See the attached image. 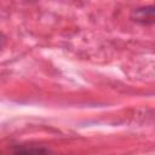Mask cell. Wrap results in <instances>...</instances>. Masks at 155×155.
I'll return each mask as SVG.
<instances>
[{
    "label": "cell",
    "mask_w": 155,
    "mask_h": 155,
    "mask_svg": "<svg viewBox=\"0 0 155 155\" xmlns=\"http://www.w3.org/2000/svg\"><path fill=\"white\" fill-rule=\"evenodd\" d=\"M5 42H6V38H5V35H4V34L0 31V50L4 47Z\"/></svg>",
    "instance_id": "3957f363"
},
{
    "label": "cell",
    "mask_w": 155,
    "mask_h": 155,
    "mask_svg": "<svg viewBox=\"0 0 155 155\" xmlns=\"http://www.w3.org/2000/svg\"><path fill=\"white\" fill-rule=\"evenodd\" d=\"M155 6L154 5H145L134 8L131 12V19L142 25H151L155 22Z\"/></svg>",
    "instance_id": "6da1fadb"
},
{
    "label": "cell",
    "mask_w": 155,
    "mask_h": 155,
    "mask_svg": "<svg viewBox=\"0 0 155 155\" xmlns=\"http://www.w3.org/2000/svg\"><path fill=\"white\" fill-rule=\"evenodd\" d=\"M12 155H54V153L45 145L39 144H17L12 149Z\"/></svg>",
    "instance_id": "7a4b0ae2"
}]
</instances>
